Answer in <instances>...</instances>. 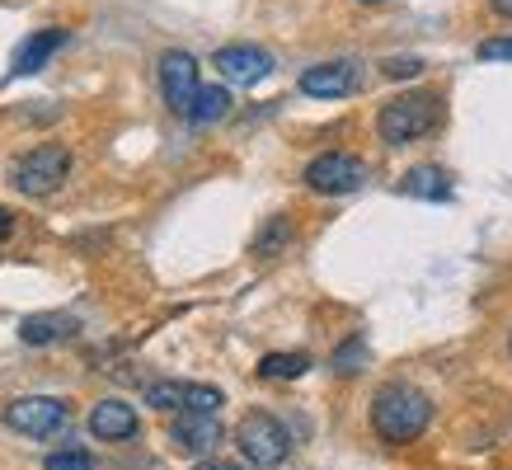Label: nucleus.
<instances>
[{
    "instance_id": "obj_1",
    "label": "nucleus",
    "mask_w": 512,
    "mask_h": 470,
    "mask_svg": "<svg viewBox=\"0 0 512 470\" xmlns=\"http://www.w3.org/2000/svg\"><path fill=\"white\" fill-rule=\"evenodd\" d=\"M433 423V400L419 391V386H404V381H390V386H381L372 400V428L381 442H395V447H404V442L423 438V428Z\"/></svg>"
},
{
    "instance_id": "obj_2",
    "label": "nucleus",
    "mask_w": 512,
    "mask_h": 470,
    "mask_svg": "<svg viewBox=\"0 0 512 470\" xmlns=\"http://www.w3.org/2000/svg\"><path fill=\"white\" fill-rule=\"evenodd\" d=\"M437 123H442V99L428 90L395 94L386 109L376 113V132H381L386 146H409V141L428 137Z\"/></svg>"
},
{
    "instance_id": "obj_3",
    "label": "nucleus",
    "mask_w": 512,
    "mask_h": 470,
    "mask_svg": "<svg viewBox=\"0 0 512 470\" xmlns=\"http://www.w3.org/2000/svg\"><path fill=\"white\" fill-rule=\"evenodd\" d=\"M66 179H71V151H66L62 141H43V146L24 151V156L15 160V170H10V184H15L24 198H47V193H57Z\"/></svg>"
},
{
    "instance_id": "obj_4",
    "label": "nucleus",
    "mask_w": 512,
    "mask_h": 470,
    "mask_svg": "<svg viewBox=\"0 0 512 470\" xmlns=\"http://www.w3.org/2000/svg\"><path fill=\"white\" fill-rule=\"evenodd\" d=\"M235 447H240V456H245L254 470H273L292 456V433H287L273 414L254 409V414H245V419L235 423Z\"/></svg>"
},
{
    "instance_id": "obj_5",
    "label": "nucleus",
    "mask_w": 512,
    "mask_h": 470,
    "mask_svg": "<svg viewBox=\"0 0 512 470\" xmlns=\"http://www.w3.org/2000/svg\"><path fill=\"white\" fill-rule=\"evenodd\" d=\"M367 184V160L348 156V151H325L306 165V188L311 193H325V198H343V193H357Z\"/></svg>"
},
{
    "instance_id": "obj_6",
    "label": "nucleus",
    "mask_w": 512,
    "mask_h": 470,
    "mask_svg": "<svg viewBox=\"0 0 512 470\" xmlns=\"http://www.w3.org/2000/svg\"><path fill=\"white\" fill-rule=\"evenodd\" d=\"M66 419H71V409L57 395H19V400L5 405V423L24 438H52V433L66 428Z\"/></svg>"
},
{
    "instance_id": "obj_7",
    "label": "nucleus",
    "mask_w": 512,
    "mask_h": 470,
    "mask_svg": "<svg viewBox=\"0 0 512 470\" xmlns=\"http://www.w3.org/2000/svg\"><path fill=\"white\" fill-rule=\"evenodd\" d=\"M160 90H165V104L174 113H188L193 94H198V57L184 47H170L160 57Z\"/></svg>"
},
{
    "instance_id": "obj_8",
    "label": "nucleus",
    "mask_w": 512,
    "mask_h": 470,
    "mask_svg": "<svg viewBox=\"0 0 512 470\" xmlns=\"http://www.w3.org/2000/svg\"><path fill=\"white\" fill-rule=\"evenodd\" d=\"M296 85H301V94H311V99H343V94H353L362 85V71H357V62L339 57V62H320L311 71H301Z\"/></svg>"
},
{
    "instance_id": "obj_9",
    "label": "nucleus",
    "mask_w": 512,
    "mask_h": 470,
    "mask_svg": "<svg viewBox=\"0 0 512 470\" xmlns=\"http://www.w3.org/2000/svg\"><path fill=\"white\" fill-rule=\"evenodd\" d=\"M217 71L231 85H259L273 71V52H264V47H254V43H231L217 52Z\"/></svg>"
},
{
    "instance_id": "obj_10",
    "label": "nucleus",
    "mask_w": 512,
    "mask_h": 470,
    "mask_svg": "<svg viewBox=\"0 0 512 470\" xmlns=\"http://www.w3.org/2000/svg\"><path fill=\"white\" fill-rule=\"evenodd\" d=\"M71 43V33L66 29H38L33 38H24L15 52V62H10V76H33V71H43L62 47Z\"/></svg>"
},
{
    "instance_id": "obj_11",
    "label": "nucleus",
    "mask_w": 512,
    "mask_h": 470,
    "mask_svg": "<svg viewBox=\"0 0 512 470\" xmlns=\"http://www.w3.org/2000/svg\"><path fill=\"white\" fill-rule=\"evenodd\" d=\"M80 320L66 311H43V315H24V325H19V339L29 348H47V344H66V339H76Z\"/></svg>"
},
{
    "instance_id": "obj_12",
    "label": "nucleus",
    "mask_w": 512,
    "mask_h": 470,
    "mask_svg": "<svg viewBox=\"0 0 512 470\" xmlns=\"http://www.w3.org/2000/svg\"><path fill=\"white\" fill-rule=\"evenodd\" d=\"M90 433L99 442H127L137 433V409L123 405V400H99L90 409Z\"/></svg>"
},
{
    "instance_id": "obj_13",
    "label": "nucleus",
    "mask_w": 512,
    "mask_h": 470,
    "mask_svg": "<svg viewBox=\"0 0 512 470\" xmlns=\"http://www.w3.org/2000/svg\"><path fill=\"white\" fill-rule=\"evenodd\" d=\"M170 442L179 447V452L188 456H202V452H212L221 442V423L217 414H184V419L170 428Z\"/></svg>"
},
{
    "instance_id": "obj_14",
    "label": "nucleus",
    "mask_w": 512,
    "mask_h": 470,
    "mask_svg": "<svg viewBox=\"0 0 512 470\" xmlns=\"http://www.w3.org/2000/svg\"><path fill=\"white\" fill-rule=\"evenodd\" d=\"M400 193H409V198H428V203H447L451 179H447L442 165H414V170L400 179Z\"/></svg>"
},
{
    "instance_id": "obj_15",
    "label": "nucleus",
    "mask_w": 512,
    "mask_h": 470,
    "mask_svg": "<svg viewBox=\"0 0 512 470\" xmlns=\"http://www.w3.org/2000/svg\"><path fill=\"white\" fill-rule=\"evenodd\" d=\"M226 113H231V90L226 85H198L184 118H193V123H221Z\"/></svg>"
},
{
    "instance_id": "obj_16",
    "label": "nucleus",
    "mask_w": 512,
    "mask_h": 470,
    "mask_svg": "<svg viewBox=\"0 0 512 470\" xmlns=\"http://www.w3.org/2000/svg\"><path fill=\"white\" fill-rule=\"evenodd\" d=\"M311 372V358L306 353H264L259 358V376L264 381H296V376Z\"/></svg>"
},
{
    "instance_id": "obj_17",
    "label": "nucleus",
    "mask_w": 512,
    "mask_h": 470,
    "mask_svg": "<svg viewBox=\"0 0 512 470\" xmlns=\"http://www.w3.org/2000/svg\"><path fill=\"white\" fill-rule=\"evenodd\" d=\"M287 240H292V221L273 217L264 231L254 235V254H282V250H287Z\"/></svg>"
},
{
    "instance_id": "obj_18",
    "label": "nucleus",
    "mask_w": 512,
    "mask_h": 470,
    "mask_svg": "<svg viewBox=\"0 0 512 470\" xmlns=\"http://www.w3.org/2000/svg\"><path fill=\"white\" fill-rule=\"evenodd\" d=\"M184 391H188V381H156V386H146V405L151 409H184Z\"/></svg>"
},
{
    "instance_id": "obj_19",
    "label": "nucleus",
    "mask_w": 512,
    "mask_h": 470,
    "mask_svg": "<svg viewBox=\"0 0 512 470\" xmlns=\"http://www.w3.org/2000/svg\"><path fill=\"white\" fill-rule=\"evenodd\" d=\"M362 358H367V344H362V339H348V344L334 353V372H343V376L362 372Z\"/></svg>"
},
{
    "instance_id": "obj_20",
    "label": "nucleus",
    "mask_w": 512,
    "mask_h": 470,
    "mask_svg": "<svg viewBox=\"0 0 512 470\" xmlns=\"http://www.w3.org/2000/svg\"><path fill=\"white\" fill-rule=\"evenodd\" d=\"M381 76H390V80H414V76H423V57H390V62L381 66Z\"/></svg>"
},
{
    "instance_id": "obj_21",
    "label": "nucleus",
    "mask_w": 512,
    "mask_h": 470,
    "mask_svg": "<svg viewBox=\"0 0 512 470\" xmlns=\"http://www.w3.org/2000/svg\"><path fill=\"white\" fill-rule=\"evenodd\" d=\"M47 470H94V461L85 452H71V447H66V452L47 456Z\"/></svg>"
},
{
    "instance_id": "obj_22",
    "label": "nucleus",
    "mask_w": 512,
    "mask_h": 470,
    "mask_svg": "<svg viewBox=\"0 0 512 470\" xmlns=\"http://www.w3.org/2000/svg\"><path fill=\"white\" fill-rule=\"evenodd\" d=\"M480 57L484 62H512V38H489V43H480Z\"/></svg>"
},
{
    "instance_id": "obj_23",
    "label": "nucleus",
    "mask_w": 512,
    "mask_h": 470,
    "mask_svg": "<svg viewBox=\"0 0 512 470\" xmlns=\"http://www.w3.org/2000/svg\"><path fill=\"white\" fill-rule=\"evenodd\" d=\"M193 470H249V466H235V461H198Z\"/></svg>"
},
{
    "instance_id": "obj_24",
    "label": "nucleus",
    "mask_w": 512,
    "mask_h": 470,
    "mask_svg": "<svg viewBox=\"0 0 512 470\" xmlns=\"http://www.w3.org/2000/svg\"><path fill=\"white\" fill-rule=\"evenodd\" d=\"M10 231H15V212H10V207H0V240H5Z\"/></svg>"
},
{
    "instance_id": "obj_25",
    "label": "nucleus",
    "mask_w": 512,
    "mask_h": 470,
    "mask_svg": "<svg viewBox=\"0 0 512 470\" xmlns=\"http://www.w3.org/2000/svg\"><path fill=\"white\" fill-rule=\"evenodd\" d=\"M494 5V15H503V19H512V0H489Z\"/></svg>"
},
{
    "instance_id": "obj_26",
    "label": "nucleus",
    "mask_w": 512,
    "mask_h": 470,
    "mask_svg": "<svg viewBox=\"0 0 512 470\" xmlns=\"http://www.w3.org/2000/svg\"><path fill=\"white\" fill-rule=\"evenodd\" d=\"M362 5H381V0H362Z\"/></svg>"
}]
</instances>
